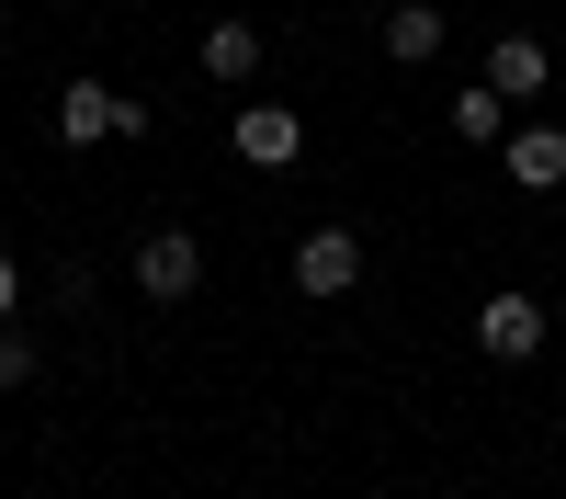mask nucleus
I'll list each match as a JSON object with an SVG mask.
<instances>
[{"instance_id": "7", "label": "nucleus", "mask_w": 566, "mask_h": 499, "mask_svg": "<svg viewBox=\"0 0 566 499\" xmlns=\"http://www.w3.org/2000/svg\"><path fill=\"white\" fill-rule=\"evenodd\" d=\"M544 80H555V58H544L533 34H499V45H488V91H510V103H544Z\"/></svg>"}, {"instance_id": "10", "label": "nucleus", "mask_w": 566, "mask_h": 499, "mask_svg": "<svg viewBox=\"0 0 566 499\" xmlns=\"http://www.w3.org/2000/svg\"><path fill=\"white\" fill-rule=\"evenodd\" d=\"M442 12H431V0H397V12H386V58H442Z\"/></svg>"}, {"instance_id": "9", "label": "nucleus", "mask_w": 566, "mask_h": 499, "mask_svg": "<svg viewBox=\"0 0 566 499\" xmlns=\"http://www.w3.org/2000/svg\"><path fill=\"white\" fill-rule=\"evenodd\" d=\"M442 125L464 136V148H499V136H510V91H488V80H464L453 103H442Z\"/></svg>"}, {"instance_id": "5", "label": "nucleus", "mask_w": 566, "mask_h": 499, "mask_svg": "<svg viewBox=\"0 0 566 499\" xmlns=\"http://www.w3.org/2000/svg\"><path fill=\"white\" fill-rule=\"evenodd\" d=\"M227 136H239V159H250V170H295V159H306V114H283V103H250Z\"/></svg>"}, {"instance_id": "2", "label": "nucleus", "mask_w": 566, "mask_h": 499, "mask_svg": "<svg viewBox=\"0 0 566 499\" xmlns=\"http://www.w3.org/2000/svg\"><path fill=\"white\" fill-rule=\"evenodd\" d=\"M193 284H205V239H193V227H159V239H136V295H148V306H181Z\"/></svg>"}, {"instance_id": "6", "label": "nucleus", "mask_w": 566, "mask_h": 499, "mask_svg": "<svg viewBox=\"0 0 566 499\" xmlns=\"http://www.w3.org/2000/svg\"><path fill=\"white\" fill-rule=\"evenodd\" d=\"M499 148H510V181H522V194H555L566 181V125H510Z\"/></svg>"}, {"instance_id": "11", "label": "nucleus", "mask_w": 566, "mask_h": 499, "mask_svg": "<svg viewBox=\"0 0 566 499\" xmlns=\"http://www.w3.org/2000/svg\"><path fill=\"white\" fill-rule=\"evenodd\" d=\"M34 386V341H23V318H0V397H23Z\"/></svg>"}, {"instance_id": "1", "label": "nucleus", "mask_w": 566, "mask_h": 499, "mask_svg": "<svg viewBox=\"0 0 566 499\" xmlns=\"http://www.w3.org/2000/svg\"><path fill=\"white\" fill-rule=\"evenodd\" d=\"M103 136H148V114H136L114 80H69L57 91V148H103Z\"/></svg>"}, {"instance_id": "8", "label": "nucleus", "mask_w": 566, "mask_h": 499, "mask_svg": "<svg viewBox=\"0 0 566 499\" xmlns=\"http://www.w3.org/2000/svg\"><path fill=\"white\" fill-rule=\"evenodd\" d=\"M205 80L216 91H250L261 80V23H205Z\"/></svg>"}, {"instance_id": "12", "label": "nucleus", "mask_w": 566, "mask_h": 499, "mask_svg": "<svg viewBox=\"0 0 566 499\" xmlns=\"http://www.w3.org/2000/svg\"><path fill=\"white\" fill-rule=\"evenodd\" d=\"M0 318H23V261L0 250Z\"/></svg>"}, {"instance_id": "4", "label": "nucleus", "mask_w": 566, "mask_h": 499, "mask_svg": "<svg viewBox=\"0 0 566 499\" xmlns=\"http://www.w3.org/2000/svg\"><path fill=\"white\" fill-rule=\"evenodd\" d=\"M363 284V239L352 227H306L295 239V295H352Z\"/></svg>"}, {"instance_id": "3", "label": "nucleus", "mask_w": 566, "mask_h": 499, "mask_svg": "<svg viewBox=\"0 0 566 499\" xmlns=\"http://www.w3.org/2000/svg\"><path fill=\"white\" fill-rule=\"evenodd\" d=\"M476 352L488 363H533L544 352V295H476Z\"/></svg>"}]
</instances>
